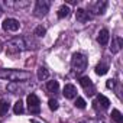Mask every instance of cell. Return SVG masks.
<instances>
[{
	"label": "cell",
	"mask_w": 123,
	"mask_h": 123,
	"mask_svg": "<svg viewBox=\"0 0 123 123\" xmlns=\"http://www.w3.org/2000/svg\"><path fill=\"white\" fill-rule=\"evenodd\" d=\"M109 39H110V35H109V31L107 29H101L100 32H98V36H97V42L100 43V45H107L109 43Z\"/></svg>",
	"instance_id": "10"
},
{
	"label": "cell",
	"mask_w": 123,
	"mask_h": 123,
	"mask_svg": "<svg viewBox=\"0 0 123 123\" xmlns=\"http://www.w3.org/2000/svg\"><path fill=\"white\" fill-rule=\"evenodd\" d=\"M32 123H39V122H36V120H32Z\"/></svg>",
	"instance_id": "25"
},
{
	"label": "cell",
	"mask_w": 123,
	"mask_h": 123,
	"mask_svg": "<svg viewBox=\"0 0 123 123\" xmlns=\"http://www.w3.org/2000/svg\"><path fill=\"white\" fill-rule=\"evenodd\" d=\"M2 28H3V31H7V32H16V31H19L20 23H19V20H16L13 18H7L3 20Z\"/></svg>",
	"instance_id": "6"
},
{
	"label": "cell",
	"mask_w": 123,
	"mask_h": 123,
	"mask_svg": "<svg viewBox=\"0 0 123 123\" xmlns=\"http://www.w3.org/2000/svg\"><path fill=\"white\" fill-rule=\"evenodd\" d=\"M68 15H70V7H68V6L64 5V6L59 7V10H58V18H59V19H64V18H67Z\"/></svg>",
	"instance_id": "17"
},
{
	"label": "cell",
	"mask_w": 123,
	"mask_h": 123,
	"mask_svg": "<svg viewBox=\"0 0 123 123\" xmlns=\"http://www.w3.org/2000/svg\"><path fill=\"white\" fill-rule=\"evenodd\" d=\"M75 107H78V109H86V100L84 98H81V97H77V100H75Z\"/></svg>",
	"instance_id": "22"
},
{
	"label": "cell",
	"mask_w": 123,
	"mask_h": 123,
	"mask_svg": "<svg viewBox=\"0 0 123 123\" xmlns=\"http://www.w3.org/2000/svg\"><path fill=\"white\" fill-rule=\"evenodd\" d=\"M45 33H46V29H45L43 26H36L35 31H33V35H36V36H39V38L43 36Z\"/></svg>",
	"instance_id": "21"
},
{
	"label": "cell",
	"mask_w": 123,
	"mask_h": 123,
	"mask_svg": "<svg viewBox=\"0 0 123 123\" xmlns=\"http://www.w3.org/2000/svg\"><path fill=\"white\" fill-rule=\"evenodd\" d=\"M38 78H39L41 81L48 80V78H49V71H48L45 67H39V68H38Z\"/></svg>",
	"instance_id": "12"
},
{
	"label": "cell",
	"mask_w": 123,
	"mask_h": 123,
	"mask_svg": "<svg viewBox=\"0 0 123 123\" xmlns=\"http://www.w3.org/2000/svg\"><path fill=\"white\" fill-rule=\"evenodd\" d=\"M106 6H107V3H106V2L96 3V6H94V7H96V12H94V13H100V15H101V13H104V9H106Z\"/></svg>",
	"instance_id": "20"
},
{
	"label": "cell",
	"mask_w": 123,
	"mask_h": 123,
	"mask_svg": "<svg viewBox=\"0 0 123 123\" xmlns=\"http://www.w3.org/2000/svg\"><path fill=\"white\" fill-rule=\"evenodd\" d=\"M26 103H28L29 111H31L32 114H38V113L41 111V109H39V104H41V101H39V97H38L36 94L31 93V94L28 96V98H26Z\"/></svg>",
	"instance_id": "4"
},
{
	"label": "cell",
	"mask_w": 123,
	"mask_h": 123,
	"mask_svg": "<svg viewBox=\"0 0 123 123\" xmlns=\"http://www.w3.org/2000/svg\"><path fill=\"white\" fill-rule=\"evenodd\" d=\"M10 109V104L6 100H0V116H5Z\"/></svg>",
	"instance_id": "16"
},
{
	"label": "cell",
	"mask_w": 123,
	"mask_h": 123,
	"mask_svg": "<svg viewBox=\"0 0 123 123\" xmlns=\"http://www.w3.org/2000/svg\"><path fill=\"white\" fill-rule=\"evenodd\" d=\"M106 86H107V88H113L114 87V80H107Z\"/></svg>",
	"instance_id": "24"
},
{
	"label": "cell",
	"mask_w": 123,
	"mask_h": 123,
	"mask_svg": "<svg viewBox=\"0 0 123 123\" xmlns=\"http://www.w3.org/2000/svg\"><path fill=\"white\" fill-rule=\"evenodd\" d=\"M23 111H25L23 103H22L20 100H18V101L15 103V106H13V113H15V114H22Z\"/></svg>",
	"instance_id": "18"
},
{
	"label": "cell",
	"mask_w": 123,
	"mask_h": 123,
	"mask_svg": "<svg viewBox=\"0 0 123 123\" xmlns=\"http://www.w3.org/2000/svg\"><path fill=\"white\" fill-rule=\"evenodd\" d=\"M2 12H3V10H2V7H0V16H2Z\"/></svg>",
	"instance_id": "26"
},
{
	"label": "cell",
	"mask_w": 123,
	"mask_h": 123,
	"mask_svg": "<svg viewBox=\"0 0 123 123\" xmlns=\"http://www.w3.org/2000/svg\"><path fill=\"white\" fill-rule=\"evenodd\" d=\"M75 19H77L78 22H81V23H86V22H88V20L91 19V16H90L88 12H86L84 9H77V12H75Z\"/></svg>",
	"instance_id": "8"
},
{
	"label": "cell",
	"mask_w": 123,
	"mask_h": 123,
	"mask_svg": "<svg viewBox=\"0 0 123 123\" xmlns=\"http://www.w3.org/2000/svg\"><path fill=\"white\" fill-rule=\"evenodd\" d=\"M122 46H123V39H122L120 36L113 38V41H111V46H110L111 54H117V52L122 49Z\"/></svg>",
	"instance_id": "9"
},
{
	"label": "cell",
	"mask_w": 123,
	"mask_h": 123,
	"mask_svg": "<svg viewBox=\"0 0 123 123\" xmlns=\"http://www.w3.org/2000/svg\"><path fill=\"white\" fill-rule=\"evenodd\" d=\"M80 84H81L86 90H88V87H90V88H93V83H91V80H90L88 77H83V78L80 80Z\"/></svg>",
	"instance_id": "19"
},
{
	"label": "cell",
	"mask_w": 123,
	"mask_h": 123,
	"mask_svg": "<svg viewBox=\"0 0 123 123\" xmlns=\"http://www.w3.org/2000/svg\"><path fill=\"white\" fill-rule=\"evenodd\" d=\"M62 94H64L65 98H74V97L77 96V88H75V86H73V84H65Z\"/></svg>",
	"instance_id": "7"
},
{
	"label": "cell",
	"mask_w": 123,
	"mask_h": 123,
	"mask_svg": "<svg viewBox=\"0 0 123 123\" xmlns=\"http://www.w3.org/2000/svg\"><path fill=\"white\" fill-rule=\"evenodd\" d=\"M87 58L83 55V54H74L73 55V58H71V67H73V70L75 71V73H81V71H84L86 68H87Z\"/></svg>",
	"instance_id": "3"
},
{
	"label": "cell",
	"mask_w": 123,
	"mask_h": 123,
	"mask_svg": "<svg viewBox=\"0 0 123 123\" xmlns=\"http://www.w3.org/2000/svg\"><path fill=\"white\" fill-rule=\"evenodd\" d=\"M97 101L101 104L103 109H109V106H110V100H109L106 96H103V94H98V96H97Z\"/></svg>",
	"instance_id": "14"
},
{
	"label": "cell",
	"mask_w": 123,
	"mask_h": 123,
	"mask_svg": "<svg viewBox=\"0 0 123 123\" xmlns=\"http://www.w3.org/2000/svg\"><path fill=\"white\" fill-rule=\"evenodd\" d=\"M111 119H113L116 123H123V114H122L117 109L111 110Z\"/></svg>",
	"instance_id": "15"
},
{
	"label": "cell",
	"mask_w": 123,
	"mask_h": 123,
	"mask_svg": "<svg viewBox=\"0 0 123 123\" xmlns=\"http://www.w3.org/2000/svg\"><path fill=\"white\" fill-rule=\"evenodd\" d=\"M49 6H51V3L48 2V0H38V2H36V6H35V15H36L38 18L45 16V15L49 12Z\"/></svg>",
	"instance_id": "5"
},
{
	"label": "cell",
	"mask_w": 123,
	"mask_h": 123,
	"mask_svg": "<svg viewBox=\"0 0 123 123\" xmlns=\"http://www.w3.org/2000/svg\"><path fill=\"white\" fill-rule=\"evenodd\" d=\"M46 90H48L49 93H58V90H59V84H58V81H48V84H46Z\"/></svg>",
	"instance_id": "13"
},
{
	"label": "cell",
	"mask_w": 123,
	"mask_h": 123,
	"mask_svg": "<svg viewBox=\"0 0 123 123\" xmlns=\"http://www.w3.org/2000/svg\"><path fill=\"white\" fill-rule=\"evenodd\" d=\"M26 48V43H25V39L23 38H13L7 42V54L9 55H16L19 52H22L23 49Z\"/></svg>",
	"instance_id": "2"
},
{
	"label": "cell",
	"mask_w": 123,
	"mask_h": 123,
	"mask_svg": "<svg viewBox=\"0 0 123 123\" xmlns=\"http://www.w3.org/2000/svg\"><path fill=\"white\" fill-rule=\"evenodd\" d=\"M48 106H49V109H51L52 111L58 110V101H56V100H54V98H51V100L48 101Z\"/></svg>",
	"instance_id": "23"
},
{
	"label": "cell",
	"mask_w": 123,
	"mask_h": 123,
	"mask_svg": "<svg viewBox=\"0 0 123 123\" xmlns=\"http://www.w3.org/2000/svg\"><path fill=\"white\" fill-rule=\"evenodd\" d=\"M107 71H109V65L107 64L100 62V64L96 65V74L97 75H104V74H107Z\"/></svg>",
	"instance_id": "11"
},
{
	"label": "cell",
	"mask_w": 123,
	"mask_h": 123,
	"mask_svg": "<svg viewBox=\"0 0 123 123\" xmlns=\"http://www.w3.org/2000/svg\"><path fill=\"white\" fill-rule=\"evenodd\" d=\"M29 77H31L29 73H25V71H18V70H0V78L7 80V81H13V83L25 81V80H28Z\"/></svg>",
	"instance_id": "1"
}]
</instances>
